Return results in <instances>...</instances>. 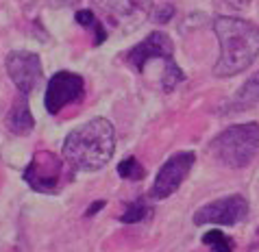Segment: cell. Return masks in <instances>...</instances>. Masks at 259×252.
<instances>
[{
    "label": "cell",
    "mask_w": 259,
    "mask_h": 252,
    "mask_svg": "<svg viewBox=\"0 0 259 252\" xmlns=\"http://www.w3.org/2000/svg\"><path fill=\"white\" fill-rule=\"evenodd\" d=\"M213 31L220 41V59L213 68L218 78H231L250 68L259 57V28L235 16H215Z\"/></svg>",
    "instance_id": "1"
},
{
    "label": "cell",
    "mask_w": 259,
    "mask_h": 252,
    "mask_svg": "<svg viewBox=\"0 0 259 252\" xmlns=\"http://www.w3.org/2000/svg\"><path fill=\"white\" fill-rule=\"evenodd\" d=\"M113 150L116 128L105 118H94L76 126L63 141V157L72 163V168L85 172L103 170L113 157Z\"/></svg>",
    "instance_id": "2"
},
{
    "label": "cell",
    "mask_w": 259,
    "mask_h": 252,
    "mask_svg": "<svg viewBox=\"0 0 259 252\" xmlns=\"http://www.w3.org/2000/svg\"><path fill=\"white\" fill-rule=\"evenodd\" d=\"M211 155L227 168H244L259 153V124H233L209 143Z\"/></svg>",
    "instance_id": "3"
},
{
    "label": "cell",
    "mask_w": 259,
    "mask_h": 252,
    "mask_svg": "<svg viewBox=\"0 0 259 252\" xmlns=\"http://www.w3.org/2000/svg\"><path fill=\"white\" fill-rule=\"evenodd\" d=\"M124 61L135 72H140V74H146V70L153 66V63H161V66L170 68V70H181L175 61V44H172V39L159 31L150 33L144 41H140L138 46H133L124 55Z\"/></svg>",
    "instance_id": "4"
},
{
    "label": "cell",
    "mask_w": 259,
    "mask_h": 252,
    "mask_svg": "<svg viewBox=\"0 0 259 252\" xmlns=\"http://www.w3.org/2000/svg\"><path fill=\"white\" fill-rule=\"evenodd\" d=\"M61 170H63V163L55 153H50V150H37L33 155L31 163L26 165L22 178L33 191L57 193L61 185V174H63Z\"/></svg>",
    "instance_id": "5"
},
{
    "label": "cell",
    "mask_w": 259,
    "mask_h": 252,
    "mask_svg": "<svg viewBox=\"0 0 259 252\" xmlns=\"http://www.w3.org/2000/svg\"><path fill=\"white\" fill-rule=\"evenodd\" d=\"M85 96V81L81 74L74 72H57L46 85V93H44V105L46 111L50 115L61 113L66 107L81 103Z\"/></svg>",
    "instance_id": "6"
},
{
    "label": "cell",
    "mask_w": 259,
    "mask_h": 252,
    "mask_svg": "<svg viewBox=\"0 0 259 252\" xmlns=\"http://www.w3.org/2000/svg\"><path fill=\"white\" fill-rule=\"evenodd\" d=\"M248 215V203L244 196H225L218 198L213 203H207L194 213V224L196 226H205V224H213V226H233Z\"/></svg>",
    "instance_id": "7"
},
{
    "label": "cell",
    "mask_w": 259,
    "mask_h": 252,
    "mask_svg": "<svg viewBox=\"0 0 259 252\" xmlns=\"http://www.w3.org/2000/svg\"><path fill=\"white\" fill-rule=\"evenodd\" d=\"M194 163H196V155L192 150H181V153L172 155L159 168V172H157L155 183H153V196L157 200L170 198L183 185L185 178H188Z\"/></svg>",
    "instance_id": "8"
},
{
    "label": "cell",
    "mask_w": 259,
    "mask_h": 252,
    "mask_svg": "<svg viewBox=\"0 0 259 252\" xmlns=\"http://www.w3.org/2000/svg\"><path fill=\"white\" fill-rule=\"evenodd\" d=\"M94 5L105 13L109 24L120 31L138 28L153 9V0H94Z\"/></svg>",
    "instance_id": "9"
},
{
    "label": "cell",
    "mask_w": 259,
    "mask_h": 252,
    "mask_svg": "<svg viewBox=\"0 0 259 252\" xmlns=\"http://www.w3.org/2000/svg\"><path fill=\"white\" fill-rule=\"evenodd\" d=\"M7 74L20 93L28 96L41 81V59L31 50H13L7 57Z\"/></svg>",
    "instance_id": "10"
},
{
    "label": "cell",
    "mask_w": 259,
    "mask_h": 252,
    "mask_svg": "<svg viewBox=\"0 0 259 252\" xmlns=\"http://www.w3.org/2000/svg\"><path fill=\"white\" fill-rule=\"evenodd\" d=\"M35 126V120H33V113L28 109V103H26V96L20 93V96L13 100L9 113H7V128L16 135H28Z\"/></svg>",
    "instance_id": "11"
},
{
    "label": "cell",
    "mask_w": 259,
    "mask_h": 252,
    "mask_svg": "<svg viewBox=\"0 0 259 252\" xmlns=\"http://www.w3.org/2000/svg\"><path fill=\"white\" fill-rule=\"evenodd\" d=\"M257 105H259V72H255V74L250 76L240 89H237V93L231 100V105H229V111L240 113V111L253 109V107H257Z\"/></svg>",
    "instance_id": "12"
},
{
    "label": "cell",
    "mask_w": 259,
    "mask_h": 252,
    "mask_svg": "<svg viewBox=\"0 0 259 252\" xmlns=\"http://www.w3.org/2000/svg\"><path fill=\"white\" fill-rule=\"evenodd\" d=\"M74 20H76V22L81 24L83 28H88V31H94V35H96V44H103V41L107 39L105 26H103V22H100V20L96 18V13H94V11L81 9V11H76Z\"/></svg>",
    "instance_id": "13"
},
{
    "label": "cell",
    "mask_w": 259,
    "mask_h": 252,
    "mask_svg": "<svg viewBox=\"0 0 259 252\" xmlns=\"http://www.w3.org/2000/svg\"><path fill=\"white\" fill-rule=\"evenodd\" d=\"M148 215H150V207L146 205V200L140 198L126 207V211L120 215V222H124V224H138V222L146 220Z\"/></svg>",
    "instance_id": "14"
},
{
    "label": "cell",
    "mask_w": 259,
    "mask_h": 252,
    "mask_svg": "<svg viewBox=\"0 0 259 252\" xmlns=\"http://www.w3.org/2000/svg\"><path fill=\"white\" fill-rule=\"evenodd\" d=\"M203 243L211 252H233V241L229 239V237L222 233V230H218V228H213V230H209V233H205L203 235Z\"/></svg>",
    "instance_id": "15"
},
{
    "label": "cell",
    "mask_w": 259,
    "mask_h": 252,
    "mask_svg": "<svg viewBox=\"0 0 259 252\" xmlns=\"http://www.w3.org/2000/svg\"><path fill=\"white\" fill-rule=\"evenodd\" d=\"M118 174L120 178H126V181H142L146 176V170L144 165L135 159V157H126L124 161H120L118 165Z\"/></svg>",
    "instance_id": "16"
},
{
    "label": "cell",
    "mask_w": 259,
    "mask_h": 252,
    "mask_svg": "<svg viewBox=\"0 0 259 252\" xmlns=\"http://www.w3.org/2000/svg\"><path fill=\"white\" fill-rule=\"evenodd\" d=\"M213 5L218 7V11L222 13H237L244 11L250 5V0H213Z\"/></svg>",
    "instance_id": "17"
},
{
    "label": "cell",
    "mask_w": 259,
    "mask_h": 252,
    "mask_svg": "<svg viewBox=\"0 0 259 252\" xmlns=\"http://www.w3.org/2000/svg\"><path fill=\"white\" fill-rule=\"evenodd\" d=\"M78 3V0H48V5L50 7H57V9H61V7H70V5H74Z\"/></svg>",
    "instance_id": "18"
},
{
    "label": "cell",
    "mask_w": 259,
    "mask_h": 252,
    "mask_svg": "<svg viewBox=\"0 0 259 252\" xmlns=\"http://www.w3.org/2000/svg\"><path fill=\"white\" fill-rule=\"evenodd\" d=\"M255 241H257V243H259V230H257V237H255Z\"/></svg>",
    "instance_id": "19"
}]
</instances>
